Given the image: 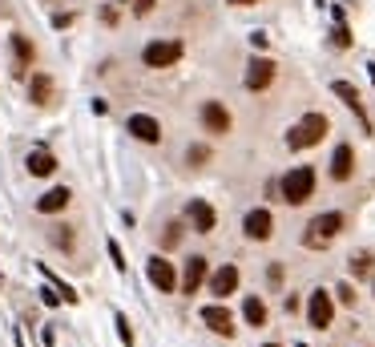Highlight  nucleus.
<instances>
[{"label": "nucleus", "mask_w": 375, "mask_h": 347, "mask_svg": "<svg viewBox=\"0 0 375 347\" xmlns=\"http://www.w3.org/2000/svg\"><path fill=\"white\" fill-rule=\"evenodd\" d=\"M323 134H327V117H323V114H307V117H299V121L291 125L286 145H291V150H311V145L323 141Z\"/></svg>", "instance_id": "obj_1"}, {"label": "nucleus", "mask_w": 375, "mask_h": 347, "mask_svg": "<svg viewBox=\"0 0 375 347\" xmlns=\"http://www.w3.org/2000/svg\"><path fill=\"white\" fill-rule=\"evenodd\" d=\"M339 231H343V214H339V210H327V214H319V218H311V222H307L303 247H311V251H323V247H327Z\"/></svg>", "instance_id": "obj_2"}, {"label": "nucleus", "mask_w": 375, "mask_h": 347, "mask_svg": "<svg viewBox=\"0 0 375 347\" xmlns=\"http://www.w3.org/2000/svg\"><path fill=\"white\" fill-rule=\"evenodd\" d=\"M311 194H315V170H311V166H295V170L282 178V202L303 206Z\"/></svg>", "instance_id": "obj_3"}, {"label": "nucleus", "mask_w": 375, "mask_h": 347, "mask_svg": "<svg viewBox=\"0 0 375 347\" xmlns=\"http://www.w3.org/2000/svg\"><path fill=\"white\" fill-rule=\"evenodd\" d=\"M182 57V45L178 41H154V45H145L141 53V61L149 65V69H165V65H174Z\"/></svg>", "instance_id": "obj_4"}, {"label": "nucleus", "mask_w": 375, "mask_h": 347, "mask_svg": "<svg viewBox=\"0 0 375 347\" xmlns=\"http://www.w3.org/2000/svg\"><path fill=\"white\" fill-rule=\"evenodd\" d=\"M145 275H149V283L162 291V295H170L174 287H178V275H174V263H165L162 255H154L149 263H145Z\"/></svg>", "instance_id": "obj_5"}, {"label": "nucleus", "mask_w": 375, "mask_h": 347, "mask_svg": "<svg viewBox=\"0 0 375 347\" xmlns=\"http://www.w3.org/2000/svg\"><path fill=\"white\" fill-rule=\"evenodd\" d=\"M271 81H275V61H271V57H255V61L246 65V89L262 93Z\"/></svg>", "instance_id": "obj_6"}, {"label": "nucleus", "mask_w": 375, "mask_h": 347, "mask_svg": "<svg viewBox=\"0 0 375 347\" xmlns=\"http://www.w3.org/2000/svg\"><path fill=\"white\" fill-rule=\"evenodd\" d=\"M242 231H246V238H255V242H266L271 234H275V218H271V210H250L246 214V222H242Z\"/></svg>", "instance_id": "obj_7"}, {"label": "nucleus", "mask_w": 375, "mask_h": 347, "mask_svg": "<svg viewBox=\"0 0 375 347\" xmlns=\"http://www.w3.org/2000/svg\"><path fill=\"white\" fill-rule=\"evenodd\" d=\"M331 315H335V303H331L327 291H315L311 295V303H307V319H311V327H331Z\"/></svg>", "instance_id": "obj_8"}, {"label": "nucleus", "mask_w": 375, "mask_h": 347, "mask_svg": "<svg viewBox=\"0 0 375 347\" xmlns=\"http://www.w3.org/2000/svg\"><path fill=\"white\" fill-rule=\"evenodd\" d=\"M202 323L210 327V331H218V335H235V315L222 307V303H210V307H202Z\"/></svg>", "instance_id": "obj_9"}, {"label": "nucleus", "mask_w": 375, "mask_h": 347, "mask_svg": "<svg viewBox=\"0 0 375 347\" xmlns=\"http://www.w3.org/2000/svg\"><path fill=\"white\" fill-rule=\"evenodd\" d=\"M202 125H206L210 134H230V114H226V105H222V101H206V105H202Z\"/></svg>", "instance_id": "obj_10"}, {"label": "nucleus", "mask_w": 375, "mask_h": 347, "mask_svg": "<svg viewBox=\"0 0 375 347\" xmlns=\"http://www.w3.org/2000/svg\"><path fill=\"white\" fill-rule=\"evenodd\" d=\"M125 125H129V134H134L138 141H149V145H154V141H162V125H158L149 114H134Z\"/></svg>", "instance_id": "obj_11"}, {"label": "nucleus", "mask_w": 375, "mask_h": 347, "mask_svg": "<svg viewBox=\"0 0 375 347\" xmlns=\"http://www.w3.org/2000/svg\"><path fill=\"white\" fill-rule=\"evenodd\" d=\"M238 291V267H222V271H214L210 275V295H218V299H226V295H235Z\"/></svg>", "instance_id": "obj_12"}, {"label": "nucleus", "mask_w": 375, "mask_h": 347, "mask_svg": "<svg viewBox=\"0 0 375 347\" xmlns=\"http://www.w3.org/2000/svg\"><path fill=\"white\" fill-rule=\"evenodd\" d=\"M331 93H335V97H343V105H347V109H355V117L363 121V130H372V125H367V117H363V101H359V89H355L351 81H331Z\"/></svg>", "instance_id": "obj_13"}, {"label": "nucleus", "mask_w": 375, "mask_h": 347, "mask_svg": "<svg viewBox=\"0 0 375 347\" xmlns=\"http://www.w3.org/2000/svg\"><path fill=\"white\" fill-rule=\"evenodd\" d=\"M190 218H194V231H198V234H210L214 222H218L214 206H210V202H202V198H194V202H190Z\"/></svg>", "instance_id": "obj_14"}, {"label": "nucleus", "mask_w": 375, "mask_h": 347, "mask_svg": "<svg viewBox=\"0 0 375 347\" xmlns=\"http://www.w3.org/2000/svg\"><path fill=\"white\" fill-rule=\"evenodd\" d=\"M351 170H355L351 145H335V158H331V178H335V182H347V178H351Z\"/></svg>", "instance_id": "obj_15"}, {"label": "nucleus", "mask_w": 375, "mask_h": 347, "mask_svg": "<svg viewBox=\"0 0 375 347\" xmlns=\"http://www.w3.org/2000/svg\"><path fill=\"white\" fill-rule=\"evenodd\" d=\"M206 271H210V267H206V258L194 255V258L186 263V275H182V291H186V295H194V291L206 283Z\"/></svg>", "instance_id": "obj_16"}, {"label": "nucleus", "mask_w": 375, "mask_h": 347, "mask_svg": "<svg viewBox=\"0 0 375 347\" xmlns=\"http://www.w3.org/2000/svg\"><path fill=\"white\" fill-rule=\"evenodd\" d=\"M28 101H33V105H48V101H53V77H48V73H33Z\"/></svg>", "instance_id": "obj_17"}, {"label": "nucleus", "mask_w": 375, "mask_h": 347, "mask_svg": "<svg viewBox=\"0 0 375 347\" xmlns=\"http://www.w3.org/2000/svg\"><path fill=\"white\" fill-rule=\"evenodd\" d=\"M69 190H65V186H57V190H48V194H41V198H37V210H41V214H57V210H65L69 206Z\"/></svg>", "instance_id": "obj_18"}, {"label": "nucleus", "mask_w": 375, "mask_h": 347, "mask_svg": "<svg viewBox=\"0 0 375 347\" xmlns=\"http://www.w3.org/2000/svg\"><path fill=\"white\" fill-rule=\"evenodd\" d=\"M57 170V158L48 154V150H33L28 154V174H37V178H48Z\"/></svg>", "instance_id": "obj_19"}, {"label": "nucleus", "mask_w": 375, "mask_h": 347, "mask_svg": "<svg viewBox=\"0 0 375 347\" xmlns=\"http://www.w3.org/2000/svg\"><path fill=\"white\" fill-rule=\"evenodd\" d=\"M242 315H246V323L250 327H262L266 323V303L258 299V295H250V299L242 303Z\"/></svg>", "instance_id": "obj_20"}, {"label": "nucleus", "mask_w": 375, "mask_h": 347, "mask_svg": "<svg viewBox=\"0 0 375 347\" xmlns=\"http://www.w3.org/2000/svg\"><path fill=\"white\" fill-rule=\"evenodd\" d=\"M12 48H17V65H21V69H28V65H33V45H28V37H21V33H17V37H12Z\"/></svg>", "instance_id": "obj_21"}, {"label": "nucleus", "mask_w": 375, "mask_h": 347, "mask_svg": "<svg viewBox=\"0 0 375 347\" xmlns=\"http://www.w3.org/2000/svg\"><path fill=\"white\" fill-rule=\"evenodd\" d=\"M335 21H339V24H335V45L347 48V45H351V33H347V24H343V12H339V8H335Z\"/></svg>", "instance_id": "obj_22"}, {"label": "nucleus", "mask_w": 375, "mask_h": 347, "mask_svg": "<svg viewBox=\"0 0 375 347\" xmlns=\"http://www.w3.org/2000/svg\"><path fill=\"white\" fill-rule=\"evenodd\" d=\"M53 247H65V251H73V234H69V226H53Z\"/></svg>", "instance_id": "obj_23"}, {"label": "nucleus", "mask_w": 375, "mask_h": 347, "mask_svg": "<svg viewBox=\"0 0 375 347\" xmlns=\"http://www.w3.org/2000/svg\"><path fill=\"white\" fill-rule=\"evenodd\" d=\"M178 242H182V226H178V222H170V226H165V234H162V247L170 251V247H178Z\"/></svg>", "instance_id": "obj_24"}, {"label": "nucleus", "mask_w": 375, "mask_h": 347, "mask_svg": "<svg viewBox=\"0 0 375 347\" xmlns=\"http://www.w3.org/2000/svg\"><path fill=\"white\" fill-rule=\"evenodd\" d=\"M367 271H372V255H355L351 258V275L359 278V275H367Z\"/></svg>", "instance_id": "obj_25"}, {"label": "nucleus", "mask_w": 375, "mask_h": 347, "mask_svg": "<svg viewBox=\"0 0 375 347\" xmlns=\"http://www.w3.org/2000/svg\"><path fill=\"white\" fill-rule=\"evenodd\" d=\"M109 258H113V267H118L121 275H125V267H129V263H125V255H121V247L113 242V238H109Z\"/></svg>", "instance_id": "obj_26"}, {"label": "nucleus", "mask_w": 375, "mask_h": 347, "mask_svg": "<svg viewBox=\"0 0 375 347\" xmlns=\"http://www.w3.org/2000/svg\"><path fill=\"white\" fill-rule=\"evenodd\" d=\"M206 158H210V150H206V145H190V166H202Z\"/></svg>", "instance_id": "obj_27"}, {"label": "nucleus", "mask_w": 375, "mask_h": 347, "mask_svg": "<svg viewBox=\"0 0 375 347\" xmlns=\"http://www.w3.org/2000/svg\"><path fill=\"white\" fill-rule=\"evenodd\" d=\"M118 335H121V344H134V331H129V319H125V315H118Z\"/></svg>", "instance_id": "obj_28"}, {"label": "nucleus", "mask_w": 375, "mask_h": 347, "mask_svg": "<svg viewBox=\"0 0 375 347\" xmlns=\"http://www.w3.org/2000/svg\"><path fill=\"white\" fill-rule=\"evenodd\" d=\"M335 295H339V303H343V307H355V291L347 287V283H343V287H339Z\"/></svg>", "instance_id": "obj_29"}, {"label": "nucleus", "mask_w": 375, "mask_h": 347, "mask_svg": "<svg viewBox=\"0 0 375 347\" xmlns=\"http://www.w3.org/2000/svg\"><path fill=\"white\" fill-rule=\"evenodd\" d=\"M154 4H158V0H134V12L145 17V12H154Z\"/></svg>", "instance_id": "obj_30"}, {"label": "nucleus", "mask_w": 375, "mask_h": 347, "mask_svg": "<svg viewBox=\"0 0 375 347\" xmlns=\"http://www.w3.org/2000/svg\"><path fill=\"white\" fill-rule=\"evenodd\" d=\"M41 299H45L48 307H57V303H61V291H53V287H45V291H41Z\"/></svg>", "instance_id": "obj_31"}, {"label": "nucleus", "mask_w": 375, "mask_h": 347, "mask_svg": "<svg viewBox=\"0 0 375 347\" xmlns=\"http://www.w3.org/2000/svg\"><path fill=\"white\" fill-rule=\"evenodd\" d=\"M230 4H258V0H230Z\"/></svg>", "instance_id": "obj_32"}, {"label": "nucleus", "mask_w": 375, "mask_h": 347, "mask_svg": "<svg viewBox=\"0 0 375 347\" xmlns=\"http://www.w3.org/2000/svg\"><path fill=\"white\" fill-rule=\"evenodd\" d=\"M372 85H375V65H372Z\"/></svg>", "instance_id": "obj_33"}, {"label": "nucleus", "mask_w": 375, "mask_h": 347, "mask_svg": "<svg viewBox=\"0 0 375 347\" xmlns=\"http://www.w3.org/2000/svg\"><path fill=\"white\" fill-rule=\"evenodd\" d=\"M262 347H279V344H262Z\"/></svg>", "instance_id": "obj_34"}, {"label": "nucleus", "mask_w": 375, "mask_h": 347, "mask_svg": "<svg viewBox=\"0 0 375 347\" xmlns=\"http://www.w3.org/2000/svg\"><path fill=\"white\" fill-rule=\"evenodd\" d=\"M125 4H129V0H125Z\"/></svg>", "instance_id": "obj_35"}]
</instances>
